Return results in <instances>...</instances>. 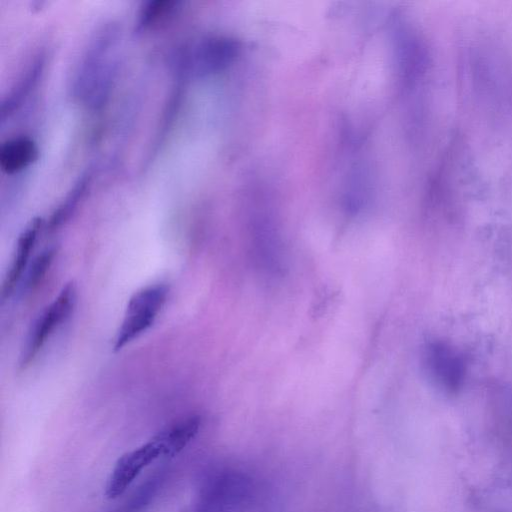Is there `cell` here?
<instances>
[{"label":"cell","instance_id":"1","mask_svg":"<svg viewBox=\"0 0 512 512\" xmlns=\"http://www.w3.org/2000/svg\"><path fill=\"white\" fill-rule=\"evenodd\" d=\"M118 31L106 25L95 36L85 54L74 82V93L91 106L101 105L107 97L114 71V49Z\"/></svg>","mask_w":512,"mask_h":512},{"label":"cell","instance_id":"2","mask_svg":"<svg viewBox=\"0 0 512 512\" xmlns=\"http://www.w3.org/2000/svg\"><path fill=\"white\" fill-rule=\"evenodd\" d=\"M252 495V483L241 472L209 474L198 489L193 512H242Z\"/></svg>","mask_w":512,"mask_h":512},{"label":"cell","instance_id":"3","mask_svg":"<svg viewBox=\"0 0 512 512\" xmlns=\"http://www.w3.org/2000/svg\"><path fill=\"white\" fill-rule=\"evenodd\" d=\"M167 296L168 287L162 283L143 287L131 296L114 339L116 351L133 342L153 325Z\"/></svg>","mask_w":512,"mask_h":512},{"label":"cell","instance_id":"4","mask_svg":"<svg viewBox=\"0 0 512 512\" xmlns=\"http://www.w3.org/2000/svg\"><path fill=\"white\" fill-rule=\"evenodd\" d=\"M77 299L73 282L66 284L55 299L42 311L32 325L22 352L19 366L28 367L36 359L55 331L69 318Z\"/></svg>","mask_w":512,"mask_h":512},{"label":"cell","instance_id":"5","mask_svg":"<svg viewBox=\"0 0 512 512\" xmlns=\"http://www.w3.org/2000/svg\"><path fill=\"white\" fill-rule=\"evenodd\" d=\"M423 364L429 379L443 392L456 394L463 388L466 360L451 343L443 340L429 342L423 351Z\"/></svg>","mask_w":512,"mask_h":512},{"label":"cell","instance_id":"6","mask_svg":"<svg viewBox=\"0 0 512 512\" xmlns=\"http://www.w3.org/2000/svg\"><path fill=\"white\" fill-rule=\"evenodd\" d=\"M160 457H165L162 443L154 435L149 441L124 453L116 461L106 483L105 495L116 499L130 487L139 474Z\"/></svg>","mask_w":512,"mask_h":512},{"label":"cell","instance_id":"7","mask_svg":"<svg viewBox=\"0 0 512 512\" xmlns=\"http://www.w3.org/2000/svg\"><path fill=\"white\" fill-rule=\"evenodd\" d=\"M240 51L239 42L226 36H212L197 43L185 58L187 73L203 77L228 68Z\"/></svg>","mask_w":512,"mask_h":512},{"label":"cell","instance_id":"8","mask_svg":"<svg viewBox=\"0 0 512 512\" xmlns=\"http://www.w3.org/2000/svg\"><path fill=\"white\" fill-rule=\"evenodd\" d=\"M43 226L44 222L41 218H34L18 237L11 263L2 284L3 299L9 298L23 279Z\"/></svg>","mask_w":512,"mask_h":512},{"label":"cell","instance_id":"9","mask_svg":"<svg viewBox=\"0 0 512 512\" xmlns=\"http://www.w3.org/2000/svg\"><path fill=\"white\" fill-rule=\"evenodd\" d=\"M38 157L35 142L28 137H16L0 148V167L7 174H16L30 166Z\"/></svg>","mask_w":512,"mask_h":512},{"label":"cell","instance_id":"10","mask_svg":"<svg viewBox=\"0 0 512 512\" xmlns=\"http://www.w3.org/2000/svg\"><path fill=\"white\" fill-rule=\"evenodd\" d=\"M200 426L201 418L198 415H191L155 434L164 447L165 457H173L180 453L197 435Z\"/></svg>","mask_w":512,"mask_h":512},{"label":"cell","instance_id":"11","mask_svg":"<svg viewBox=\"0 0 512 512\" xmlns=\"http://www.w3.org/2000/svg\"><path fill=\"white\" fill-rule=\"evenodd\" d=\"M163 471H157L143 481L131 495L112 512H145L155 499L162 483Z\"/></svg>","mask_w":512,"mask_h":512},{"label":"cell","instance_id":"12","mask_svg":"<svg viewBox=\"0 0 512 512\" xmlns=\"http://www.w3.org/2000/svg\"><path fill=\"white\" fill-rule=\"evenodd\" d=\"M88 183V177L84 176L75 184L64 201L52 213L46 227L47 231L53 232L59 229L70 219L76 210L79 201L84 196Z\"/></svg>","mask_w":512,"mask_h":512},{"label":"cell","instance_id":"13","mask_svg":"<svg viewBox=\"0 0 512 512\" xmlns=\"http://www.w3.org/2000/svg\"><path fill=\"white\" fill-rule=\"evenodd\" d=\"M57 249L55 247H47L43 249L30 263L26 274L24 275L23 287L27 291L34 290L45 278L47 271L50 269Z\"/></svg>","mask_w":512,"mask_h":512},{"label":"cell","instance_id":"14","mask_svg":"<svg viewBox=\"0 0 512 512\" xmlns=\"http://www.w3.org/2000/svg\"><path fill=\"white\" fill-rule=\"evenodd\" d=\"M40 72L41 63L40 61H38L33 66H31V68L28 70L23 79L18 83V86L3 102V117L7 114L9 115L10 113H12L20 105V103L23 101V98L28 95L30 89L36 83Z\"/></svg>","mask_w":512,"mask_h":512},{"label":"cell","instance_id":"15","mask_svg":"<svg viewBox=\"0 0 512 512\" xmlns=\"http://www.w3.org/2000/svg\"><path fill=\"white\" fill-rule=\"evenodd\" d=\"M177 4L171 0H155L145 4L139 15L138 26L145 29L157 23L160 18L174 9Z\"/></svg>","mask_w":512,"mask_h":512}]
</instances>
